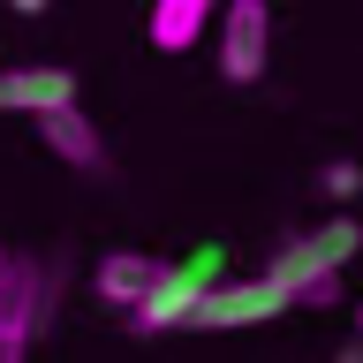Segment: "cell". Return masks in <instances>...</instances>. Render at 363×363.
<instances>
[{
  "label": "cell",
  "mask_w": 363,
  "mask_h": 363,
  "mask_svg": "<svg viewBox=\"0 0 363 363\" xmlns=\"http://www.w3.org/2000/svg\"><path fill=\"white\" fill-rule=\"evenodd\" d=\"M363 250V227L348 220V212H333L325 227H311V235H295V242H280V257L265 265V280L288 303H303V311H325L340 295V265Z\"/></svg>",
  "instance_id": "1"
},
{
  "label": "cell",
  "mask_w": 363,
  "mask_h": 363,
  "mask_svg": "<svg viewBox=\"0 0 363 363\" xmlns=\"http://www.w3.org/2000/svg\"><path fill=\"white\" fill-rule=\"evenodd\" d=\"M280 311H295V303L272 288L265 272L257 280H212L197 295V311H189V333H242V325H272Z\"/></svg>",
  "instance_id": "2"
},
{
  "label": "cell",
  "mask_w": 363,
  "mask_h": 363,
  "mask_svg": "<svg viewBox=\"0 0 363 363\" xmlns=\"http://www.w3.org/2000/svg\"><path fill=\"white\" fill-rule=\"evenodd\" d=\"M45 295H53L45 265H30V257H8V265H0V363H30Z\"/></svg>",
  "instance_id": "3"
},
{
  "label": "cell",
  "mask_w": 363,
  "mask_h": 363,
  "mask_svg": "<svg viewBox=\"0 0 363 363\" xmlns=\"http://www.w3.org/2000/svg\"><path fill=\"white\" fill-rule=\"evenodd\" d=\"M220 280V250H197L189 265H167V280H159L144 303L129 311L136 333H174V325H189V311H197V295Z\"/></svg>",
  "instance_id": "4"
},
{
  "label": "cell",
  "mask_w": 363,
  "mask_h": 363,
  "mask_svg": "<svg viewBox=\"0 0 363 363\" xmlns=\"http://www.w3.org/2000/svg\"><path fill=\"white\" fill-rule=\"evenodd\" d=\"M272 61V8L265 0H220V76L257 84Z\"/></svg>",
  "instance_id": "5"
},
{
  "label": "cell",
  "mask_w": 363,
  "mask_h": 363,
  "mask_svg": "<svg viewBox=\"0 0 363 363\" xmlns=\"http://www.w3.org/2000/svg\"><path fill=\"white\" fill-rule=\"evenodd\" d=\"M53 106H76V68H53V61H30V68H0V113H53Z\"/></svg>",
  "instance_id": "6"
},
{
  "label": "cell",
  "mask_w": 363,
  "mask_h": 363,
  "mask_svg": "<svg viewBox=\"0 0 363 363\" xmlns=\"http://www.w3.org/2000/svg\"><path fill=\"white\" fill-rule=\"evenodd\" d=\"M159 280H167V257H152V250H106V257L91 265V288H99V303H113V311H136Z\"/></svg>",
  "instance_id": "7"
},
{
  "label": "cell",
  "mask_w": 363,
  "mask_h": 363,
  "mask_svg": "<svg viewBox=\"0 0 363 363\" xmlns=\"http://www.w3.org/2000/svg\"><path fill=\"white\" fill-rule=\"evenodd\" d=\"M38 136H45V152L61 159V167H76V174H99V167H106V136L91 129L84 106H53V113H38Z\"/></svg>",
  "instance_id": "8"
},
{
  "label": "cell",
  "mask_w": 363,
  "mask_h": 363,
  "mask_svg": "<svg viewBox=\"0 0 363 363\" xmlns=\"http://www.w3.org/2000/svg\"><path fill=\"white\" fill-rule=\"evenodd\" d=\"M212 16H220V0H152V45L159 53H189Z\"/></svg>",
  "instance_id": "9"
},
{
  "label": "cell",
  "mask_w": 363,
  "mask_h": 363,
  "mask_svg": "<svg viewBox=\"0 0 363 363\" xmlns=\"http://www.w3.org/2000/svg\"><path fill=\"white\" fill-rule=\"evenodd\" d=\"M318 197L325 204H356L363 197V167L356 159H325V167H318Z\"/></svg>",
  "instance_id": "10"
},
{
  "label": "cell",
  "mask_w": 363,
  "mask_h": 363,
  "mask_svg": "<svg viewBox=\"0 0 363 363\" xmlns=\"http://www.w3.org/2000/svg\"><path fill=\"white\" fill-rule=\"evenodd\" d=\"M0 8H16V16H45L53 0H0Z\"/></svg>",
  "instance_id": "11"
},
{
  "label": "cell",
  "mask_w": 363,
  "mask_h": 363,
  "mask_svg": "<svg viewBox=\"0 0 363 363\" xmlns=\"http://www.w3.org/2000/svg\"><path fill=\"white\" fill-rule=\"evenodd\" d=\"M333 363H363V340H348V348H333Z\"/></svg>",
  "instance_id": "12"
},
{
  "label": "cell",
  "mask_w": 363,
  "mask_h": 363,
  "mask_svg": "<svg viewBox=\"0 0 363 363\" xmlns=\"http://www.w3.org/2000/svg\"><path fill=\"white\" fill-rule=\"evenodd\" d=\"M356 340H363V303H356Z\"/></svg>",
  "instance_id": "13"
},
{
  "label": "cell",
  "mask_w": 363,
  "mask_h": 363,
  "mask_svg": "<svg viewBox=\"0 0 363 363\" xmlns=\"http://www.w3.org/2000/svg\"><path fill=\"white\" fill-rule=\"evenodd\" d=\"M0 265H8V250H0Z\"/></svg>",
  "instance_id": "14"
}]
</instances>
